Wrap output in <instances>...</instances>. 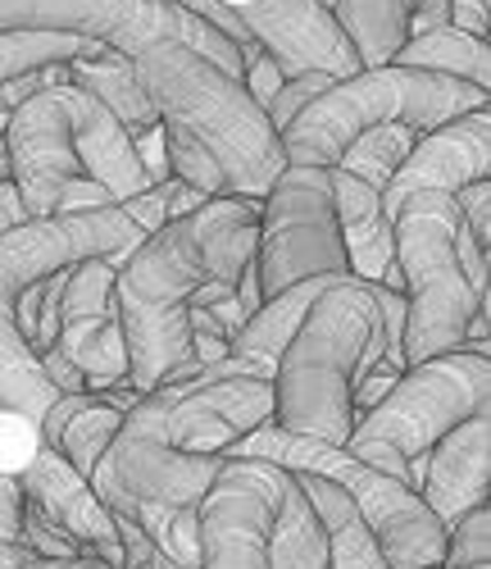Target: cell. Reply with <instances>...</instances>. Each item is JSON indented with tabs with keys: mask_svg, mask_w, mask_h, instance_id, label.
<instances>
[{
	"mask_svg": "<svg viewBox=\"0 0 491 569\" xmlns=\"http://www.w3.org/2000/svg\"><path fill=\"white\" fill-rule=\"evenodd\" d=\"M64 110H69V128H73V147H78V160L87 169L91 182H101L110 201L123 206L141 192H151V178H146L141 160H137V147H132V132L96 101L87 97L82 87L64 82Z\"/></svg>",
	"mask_w": 491,
	"mask_h": 569,
	"instance_id": "17",
	"label": "cell"
},
{
	"mask_svg": "<svg viewBox=\"0 0 491 569\" xmlns=\"http://www.w3.org/2000/svg\"><path fill=\"white\" fill-rule=\"evenodd\" d=\"M137 78L164 123H178L214 156L228 178V197L264 201L287 169L282 132L251 101L241 78L196 56L178 37H156L132 51Z\"/></svg>",
	"mask_w": 491,
	"mask_h": 569,
	"instance_id": "3",
	"label": "cell"
},
{
	"mask_svg": "<svg viewBox=\"0 0 491 569\" xmlns=\"http://www.w3.org/2000/svg\"><path fill=\"white\" fill-rule=\"evenodd\" d=\"M210 197H201V192H196V187H187V182H178V178H169L164 182V206H169V223L173 219H187L191 210H201Z\"/></svg>",
	"mask_w": 491,
	"mask_h": 569,
	"instance_id": "41",
	"label": "cell"
},
{
	"mask_svg": "<svg viewBox=\"0 0 491 569\" xmlns=\"http://www.w3.org/2000/svg\"><path fill=\"white\" fill-rule=\"evenodd\" d=\"M337 23L364 69H387L414 37L451 28V0H337Z\"/></svg>",
	"mask_w": 491,
	"mask_h": 569,
	"instance_id": "19",
	"label": "cell"
},
{
	"mask_svg": "<svg viewBox=\"0 0 491 569\" xmlns=\"http://www.w3.org/2000/svg\"><path fill=\"white\" fill-rule=\"evenodd\" d=\"M123 210L137 219V228L151 237V232H160L164 223H169V206H164V187H151V192H141V197H132V201H123Z\"/></svg>",
	"mask_w": 491,
	"mask_h": 569,
	"instance_id": "38",
	"label": "cell"
},
{
	"mask_svg": "<svg viewBox=\"0 0 491 569\" xmlns=\"http://www.w3.org/2000/svg\"><path fill=\"white\" fill-rule=\"evenodd\" d=\"M269 569H332L328 538L319 529V515H314V506H310L297 473H291V488L282 497V515L273 525Z\"/></svg>",
	"mask_w": 491,
	"mask_h": 569,
	"instance_id": "24",
	"label": "cell"
},
{
	"mask_svg": "<svg viewBox=\"0 0 491 569\" xmlns=\"http://www.w3.org/2000/svg\"><path fill=\"white\" fill-rule=\"evenodd\" d=\"M464 565H491V501L469 510L460 525H451L447 569H464Z\"/></svg>",
	"mask_w": 491,
	"mask_h": 569,
	"instance_id": "30",
	"label": "cell"
},
{
	"mask_svg": "<svg viewBox=\"0 0 491 569\" xmlns=\"http://www.w3.org/2000/svg\"><path fill=\"white\" fill-rule=\"evenodd\" d=\"M23 547L32 551V560H91L51 515H46L41 506H32L23 497Z\"/></svg>",
	"mask_w": 491,
	"mask_h": 569,
	"instance_id": "28",
	"label": "cell"
},
{
	"mask_svg": "<svg viewBox=\"0 0 491 569\" xmlns=\"http://www.w3.org/2000/svg\"><path fill=\"white\" fill-rule=\"evenodd\" d=\"M419 141H423V132H414V128H405V123L373 128V132H364V137L355 141L347 156H341L337 169H347L351 178L378 187V192L387 197V187L397 182V173L410 164V156L419 151Z\"/></svg>",
	"mask_w": 491,
	"mask_h": 569,
	"instance_id": "25",
	"label": "cell"
},
{
	"mask_svg": "<svg viewBox=\"0 0 491 569\" xmlns=\"http://www.w3.org/2000/svg\"><path fill=\"white\" fill-rule=\"evenodd\" d=\"M264 201L219 197L164 223L119 264V319L128 342V388L151 397L191 356V301L210 282L237 288L260 251Z\"/></svg>",
	"mask_w": 491,
	"mask_h": 569,
	"instance_id": "1",
	"label": "cell"
},
{
	"mask_svg": "<svg viewBox=\"0 0 491 569\" xmlns=\"http://www.w3.org/2000/svg\"><path fill=\"white\" fill-rule=\"evenodd\" d=\"M237 14L246 19L251 37L278 60L287 82L301 73H328L337 82L364 73L351 37L341 32L337 14L323 10L319 0H246Z\"/></svg>",
	"mask_w": 491,
	"mask_h": 569,
	"instance_id": "13",
	"label": "cell"
},
{
	"mask_svg": "<svg viewBox=\"0 0 491 569\" xmlns=\"http://www.w3.org/2000/svg\"><path fill=\"white\" fill-rule=\"evenodd\" d=\"M141 242L146 232L123 206L28 219L23 228L0 237V410L23 415L41 429V419L60 401L41 360L19 333V288L51 278L60 269H73L82 260H110Z\"/></svg>",
	"mask_w": 491,
	"mask_h": 569,
	"instance_id": "4",
	"label": "cell"
},
{
	"mask_svg": "<svg viewBox=\"0 0 491 569\" xmlns=\"http://www.w3.org/2000/svg\"><path fill=\"white\" fill-rule=\"evenodd\" d=\"M464 569H491V565H464Z\"/></svg>",
	"mask_w": 491,
	"mask_h": 569,
	"instance_id": "45",
	"label": "cell"
},
{
	"mask_svg": "<svg viewBox=\"0 0 491 569\" xmlns=\"http://www.w3.org/2000/svg\"><path fill=\"white\" fill-rule=\"evenodd\" d=\"M478 319L487 323V338H491V251H487V282H482V310Z\"/></svg>",
	"mask_w": 491,
	"mask_h": 569,
	"instance_id": "42",
	"label": "cell"
},
{
	"mask_svg": "<svg viewBox=\"0 0 491 569\" xmlns=\"http://www.w3.org/2000/svg\"><path fill=\"white\" fill-rule=\"evenodd\" d=\"M291 488V469L228 456L201 501V569H269V542Z\"/></svg>",
	"mask_w": 491,
	"mask_h": 569,
	"instance_id": "10",
	"label": "cell"
},
{
	"mask_svg": "<svg viewBox=\"0 0 491 569\" xmlns=\"http://www.w3.org/2000/svg\"><path fill=\"white\" fill-rule=\"evenodd\" d=\"M32 565V551L23 547V488L19 479L0 473V569Z\"/></svg>",
	"mask_w": 491,
	"mask_h": 569,
	"instance_id": "29",
	"label": "cell"
},
{
	"mask_svg": "<svg viewBox=\"0 0 491 569\" xmlns=\"http://www.w3.org/2000/svg\"><path fill=\"white\" fill-rule=\"evenodd\" d=\"M487 397H491V356L469 347L437 356L401 373L391 397L355 423V438L347 451L419 492L414 460H423L451 429H460Z\"/></svg>",
	"mask_w": 491,
	"mask_h": 569,
	"instance_id": "8",
	"label": "cell"
},
{
	"mask_svg": "<svg viewBox=\"0 0 491 569\" xmlns=\"http://www.w3.org/2000/svg\"><path fill=\"white\" fill-rule=\"evenodd\" d=\"M491 178V106L437 128L419 141V151L410 156V164L397 173V182L387 187V214L397 223L401 206L419 192H464L469 182H487Z\"/></svg>",
	"mask_w": 491,
	"mask_h": 569,
	"instance_id": "15",
	"label": "cell"
},
{
	"mask_svg": "<svg viewBox=\"0 0 491 569\" xmlns=\"http://www.w3.org/2000/svg\"><path fill=\"white\" fill-rule=\"evenodd\" d=\"M419 497L437 510L441 525H460L491 492V397L441 438L423 460H414Z\"/></svg>",
	"mask_w": 491,
	"mask_h": 569,
	"instance_id": "16",
	"label": "cell"
},
{
	"mask_svg": "<svg viewBox=\"0 0 491 569\" xmlns=\"http://www.w3.org/2000/svg\"><path fill=\"white\" fill-rule=\"evenodd\" d=\"M164 137H169V169H173L178 182L196 187V192L210 197V201L228 197V178H223V169L214 164V156L201 147V141H196L191 132H182L178 123H164Z\"/></svg>",
	"mask_w": 491,
	"mask_h": 569,
	"instance_id": "27",
	"label": "cell"
},
{
	"mask_svg": "<svg viewBox=\"0 0 491 569\" xmlns=\"http://www.w3.org/2000/svg\"><path fill=\"white\" fill-rule=\"evenodd\" d=\"M223 456H255V460H273V465L291 469V473H319V479H332L337 488H347V497L364 515V525L378 538L391 569H437V565L447 569L451 529L437 519V510L414 488H405L401 479H391V473L364 465L347 447H328V442H314V438L282 433L278 423H264V429L241 438Z\"/></svg>",
	"mask_w": 491,
	"mask_h": 569,
	"instance_id": "7",
	"label": "cell"
},
{
	"mask_svg": "<svg viewBox=\"0 0 491 569\" xmlns=\"http://www.w3.org/2000/svg\"><path fill=\"white\" fill-rule=\"evenodd\" d=\"M37 451H41V429L37 423L23 419V415L0 410V473H6V479H19Z\"/></svg>",
	"mask_w": 491,
	"mask_h": 569,
	"instance_id": "31",
	"label": "cell"
},
{
	"mask_svg": "<svg viewBox=\"0 0 491 569\" xmlns=\"http://www.w3.org/2000/svg\"><path fill=\"white\" fill-rule=\"evenodd\" d=\"M173 6H178V0H173Z\"/></svg>",
	"mask_w": 491,
	"mask_h": 569,
	"instance_id": "47",
	"label": "cell"
},
{
	"mask_svg": "<svg viewBox=\"0 0 491 569\" xmlns=\"http://www.w3.org/2000/svg\"><path fill=\"white\" fill-rule=\"evenodd\" d=\"M119 429H123V410L110 406L101 392H82V397H60L56 401V410L41 419V442L51 451H60L91 483L101 460L110 456Z\"/></svg>",
	"mask_w": 491,
	"mask_h": 569,
	"instance_id": "20",
	"label": "cell"
},
{
	"mask_svg": "<svg viewBox=\"0 0 491 569\" xmlns=\"http://www.w3.org/2000/svg\"><path fill=\"white\" fill-rule=\"evenodd\" d=\"M91 46L101 41L69 37V32H0V87L41 69H64L78 56H87Z\"/></svg>",
	"mask_w": 491,
	"mask_h": 569,
	"instance_id": "26",
	"label": "cell"
},
{
	"mask_svg": "<svg viewBox=\"0 0 491 569\" xmlns=\"http://www.w3.org/2000/svg\"><path fill=\"white\" fill-rule=\"evenodd\" d=\"M41 369H46V378H51V388H56L60 397H82V392H91L87 378H82V369H78L60 347L41 356Z\"/></svg>",
	"mask_w": 491,
	"mask_h": 569,
	"instance_id": "37",
	"label": "cell"
},
{
	"mask_svg": "<svg viewBox=\"0 0 491 569\" xmlns=\"http://www.w3.org/2000/svg\"><path fill=\"white\" fill-rule=\"evenodd\" d=\"M469 351H482V356H491V338H482V342H473Z\"/></svg>",
	"mask_w": 491,
	"mask_h": 569,
	"instance_id": "43",
	"label": "cell"
},
{
	"mask_svg": "<svg viewBox=\"0 0 491 569\" xmlns=\"http://www.w3.org/2000/svg\"><path fill=\"white\" fill-rule=\"evenodd\" d=\"M60 87L64 82L41 87L32 101H23L19 114L10 119V132H6L10 178H14L32 219L60 214L64 192L78 178H87L78 147H73V128H69V110H64Z\"/></svg>",
	"mask_w": 491,
	"mask_h": 569,
	"instance_id": "11",
	"label": "cell"
},
{
	"mask_svg": "<svg viewBox=\"0 0 491 569\" xmlns=\"http://www.w3.org/2000/svg\"><path fill=\"white\" fill-rule=\"evenodd\" d=\"M241 82H246V91H251V101L269 114V106L278 101V91L287 87V73L278 69V60L264 51V46H255V51L246 56V78Z\"/></svg>",
	"mask_w": 491,
	"mask_h": 569,
	"instance_id": "33",
	"label": "cell"
},
{
	"mask_svg": "<svg viewBox=\"0 0 491 569\" xmlns=\"http://www.w3.org/2000/svg\"><path fill=\"white\" fill-rule=\"evenodd\" d=\"M487 23H491V0H451V28L487 37Z\"/></svg>",
	"mask_w": 491,
	"mask_h": 569,
	"instance_id": "39",
	"label": "cell"
},
{
	"mask_svg": "<svg viewBox=\"0 0 491 569\" xmlns=\"http://www.w3.org/2000/svg\"><path fill=\"white\" fill-rule=\"evenodd\" d=\"M482 106H491L487 91H478L473 82L451 78V73L410 69V64L364 69L347 82H332L323 97L282 132V151H287V164L337 169L341 156L373 128L405 123L428 137Z\"/></svg>",
	"mask_w": 491,
	"mask_h": 569,
	"instance_id": "5",
	"label": "cell"
},
{
	"mask_svg": "<svg viewBox=\"0 0 491 569\" xmlns=\"http://www.w3.org/2000/svg\"><path fill=\"white\" fill-rule=\"evenodd\" d=\"M332 197H337V223H341V242H347L351 273L364 282L405 297V273L397 264V223H391L382 192L347 169H332Z\"/></svg>",
	"mask_w": 491,
	"mask_h": 569,
	"instance_id": "18",
	"label": "cell"
},
{
	"mask_svg": "<svg viewBox=\"0 0 491 569\" xmlns=\"http://www.w3.org/2000/svg\"><path fill=\"white\" fill-rule=\"evenodd\" d=\"M464 210L451 192H419L397 214V264L405 273V369L464 351L482 288L460 256Z\"/></svg>",
	"mask_w": 491,
	"mask_h": 569,
	"instance_id": "6",
	"label": "cell"
},
{
	"mask_svg": "<svg viewBox=\"0 0 491 569\" xmlns=\"http://www.w3.org/2000/svg\"><path fill=\"white\" fill-rule=\"evenodd\" d=\"M487 501H491V492H487Z\"/></svg>",
	"mask_w": 491,
	"mask_h": 569,
	"instance_id": "46",
	"label": "cell"
},
{
	"mask_svg": "<svg viewBox=\"0 0 491 569\" xmlns=\"http://www.w3.org/2000/svg\"><path fill=\"white\" fill-rule=\"evenodd\" d=\"M28 219H32V214H28L23 197H19L14 178H6V182H0V237H6V232H14V228H23Z\"/></svg>",
	"mask_w": 491,
	"mask_h": 569,
	"instance_id": "40",
	"label": "cell"
},
{
	"mask_svg": "<svg viewBox=\"0 0 491 569\" xmlns=\"http://www.w3.org/2000/svg\"><path fill=\"white\" fill-rule=\"evenodd\" d=\"M401 373H405V369H397V365H387V360H382V365H378L373 373H364V378H360V383H355V415L364 419V415H369L373 406H382V401L391 397V388H397V383H401Z\"/></svg>",
	"mask_w": 491,
	"mask_h": 569,
	"instance_id": "36",
	"label": "cell"
},
{
	"mask_svg": "<svg viewBox=\"0 0 491 569\" xmlns=\"http://www.w3.org/2000/svg\"><path fill=\"white\" fill-rule=\"evenodd\" d=\"M60 351L82 369L91 392L128 388V342L119 319V269L110 260H82L69 269Z\"/></svg>",
	"mask_w": 491,
	"mask_h": 569,
	"instance_id": "12",
	"label": "cell"
},
{
	"mask_svg": "<svg viewBox=\"0 0 491 569\" xmlns=\"http://www.w3.org/2000/svg\"><path fill=\"white\" fill-rule=\"evenodd\" d=\"M397 64L464 78V82H473L478 91L491 97V41L487 37H473V32H460V28H437L428 37H414L397 56Z\"/></svg>",
	"mask_w": 491,
	"mask_h": 569,
	"instance_id": "23",
	"label": "cell"
},
{
	"mask_svg": "<svg viewBox=\"0 0 491 569\" xmlns=\"http://www.w3.org/2000/svg\"><path fill=\"white\" fill-rule=\"evenodd\" d=\"M460 210H464V223L473 232V242L482 251H491V178L487 182H469L464 192H455Z\"/></svg>",
	"mask_w": 491,
	"mask_h": 569,
	"instance_id": "34",
	"label": "cell"
},
{
	"mask_svg": "<svg viewBox=\"0 0 491 569\" xmlns=\"http://www.w3.org/2000/svg\"><path fill=\"white\" fill-rule=\"evenodd\" d=\"M255 273H260L264 301L301 288L310 278L351 273L347 242H341V223H337L332 169L287 164L282 178L269 187L260 210Z\"/></svg>",
	"mask_w": 491,
	"mask_h": 569,
	"instance_id": "9",
	"label": "cell"
},
{
	"mask_svg": "<svg viewBox=\"0 0 491 569\" xmlns=\"http://www.w3.org/2000/svg\"><path fill=\"white\" fill-rule=\"evenodd\" d=\"M19 488L32 506H41L46 515H51L91 560H106L110 569H123V538H119L114 510L96 497V488L60 451H51L41 442L32 465L19 473Z\"/></svg>",
	"mask_w": 491,
	"mask_h": 569,
	"instance_id": "14",
	"label": "cell"
},
{
	"mask_svg": "<svg viewBox=\"0 0 491 569\" xmlns=\"http://www.w3.org/2000/svg\"><path fill=\"white\" fill-rule=\"evenodd\" d=\"M297 479H301V488L319 515V529H323L328 551H332V569H391L378 538L364 525V515L347 497V488H337L332 479H319V473H297Z\"/></svg>",
	"mask_w": 491,
	"mask_h": 569,
	"instance_id": "22",
	"label": "cell"
},
{
	"mask_svg": "<svg viewBox=\"0 0 491 569\" xmlns=\"http://www.w3.org/2000/svg\"><path fill=\"white\" fill-rule=\"evenodd\" d=\"M387 288L341 273L310 306L273 378V423L282 433L351 447L355 383L387 360Z\"/></svg>",
	"mask_w": 491,
	"mask_h": 569,
	"instance_id": "2",
	"label": "cell"
},
{
	"mask_svg": "<svg viewBox=\"0 0 491 569\" xmlns=\"http://www.w3.org/2000/svg\"><path fill=\"white\" fill-rule=\"evenodd\" d=\"M69 82L82 87L87 97L101 101L132 137H146V132H156L164 123L160 110H156V101L146 97L132 56L114 51V46H91L87 56H78L69 64Z\"/></svg>",
	"mask_w": 491,
	"mask_h": 569,
	"instance_id": "21",
	"label": "cell"
},
{
	"mask_svg": "<svg viewBox=\"0 0 491 569\" xmlns=\"http://www.w3.org/2000/svg\"><path fill=\"white\" fill-rule=\"evenodd\" d=\"M132 147H137V160L146 169V178H151V187H164L173 178L169 169V137H164V123L156 132H146V137H132Z\"/></svg>",
	"mask_w": 491,
	"mask_h": 569,
	"instance_id": "35",
	"label": "cell"
},
{
	"mask_svg": "<svg viewBox=\"0 0 491 569\" xmlns=\"http://www.w3.org/2000/svg\"><path fill=\"white\" fill-rule=\"evenodd\" d=\"M319 6H323V10H332V14H337V0H319Z\"/></svg>",
	"mask_w": 491,
	"mask_h": 569,
	"instance_id": "44",
	"label": "cell"
},
{
	"mask_svg": "<svg viewBox=\"0 0 491 569\" xmlns=\"http://www.w3.org/2000/svg\"><path fill=\"white\" fill-rule=\"evenodd\" d=\"M332 82H337V78H328V73H301V78H291V82L278 91V101L269 106V123H273L278 132H287L291 123H297V119L323 97Z\"/></svg>",
	"mask_w": 491,
	"mask_h": 569,
	"instance_id": "32",
	"label": "cell"
}]
</instances>
